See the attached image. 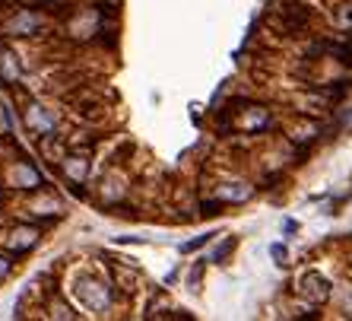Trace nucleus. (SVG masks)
I'll use <instances>...</instances> for the list:
<instances>
[{
    "label": "nucleus",
    "mask_w": 352,
    "mask_h": 321,
    "mask_svg": "<svg viewBox=\"0 0 352 321\" xmlns=\"http://www.w3.org/2000/svg\"><path fill=\"white\" fill-rule=\"evenodd\" d=\"M10 267H13V264H10L7 258H0V280H3V277H7V273H10Z\"/></svg>",
    "instance_id": "nucleus-17"
},
{
    "label": "nucleus",
    "mask_w": 352,
    "mask_h": 321,
    "mask_svg": "<svg viewBox=\"0 0 352 321\" xmlns=\"http://www.w3.org/2000/svg\"><path fill=\"white\" fill-rule=\"evenodd\" d=\"M340 309H343V315L352 321V287H346L343 293H340Z\"/></svg>",
    "instance_id": "nucleus-14"
},
{
    "label": "nucleus",
    "mask_w": 352,
    "mask_h": 321,
    "mask_svg": "<svg viewBox=\"0 0 352 321\" xmlns=\"http://www.w3.org/2000/svg\"><path fill=\"white\" fill-rule=\"evenodd\" d=\"M172 321H194V318H190V315H184V312H178Z\"/></svg>",
    "instance_id": "nucleus-18"
},
{
    "label": "nucleus",
    "mask_w": 352,
    "mask_h": 321,
    "mask_svg": "<svg viewBox=\"0 0 352 321\" xmlns=\"http://www.w3.org/2000/svg\"><path fill=\"white\" fill-rule=\"evenodd\" d=\"M35 29H38V17H35L32 10H19L16 19L10 23V32H16V35H35Z\"/></svg>",
    "instance_id": "nucleus-8"
},
{
    "label": "nucleus",
    "mask_w": 352,
    "mask_h": 321,
    "mask_svg": "<svg viewBox=\"0 0 352 321\" xmlns=\"http://www.w3.org/2000/svg\"><path fill=\"white\" fill-rule=\"evenodd\" d=\"M330 280L327 277H320L318 271H308V273H302V277H298V293H302L305 299H308V302H327L330 299Z\"/></svg>",
    "instance_id": "nucleus-2"
},
{
    "label": "nucleus",
    "mask_w": 352,
    "mask_h": 321,
    "mask_svg": "<svg viewBox=\"0 0 352 321\" xmlns=\"http://www.w3.org/2000/svg\"><path fill=\"white\" fill-rule=\"evenodd\" d=\"M48 318H51V321H76V315H74V309H70L64 299L51 296V299H48Z\"/></svg>",
    "instance_id": "nucleus-10"
},
{
    "label": "nucleus",
    "mask_w": 352,
    "mask_h": 321,
    "mask_svg": "<svg viewBox=\"0 0 352 321\" xmlns=\"http://www.w3.org/2000/svg\"><path fill=\"white\" fill-rule=\"evenodd\" d=\"M327 48L333 51V54L343 61V64H352V35H349V41H340V45H327Z\"/></svg>",
    "instance_id": "nucleus-12"
},
{
    "label": "nucleus",
    "mask_w": 352,
    "mask_h": 321,
    "mask_svg": "<svg viewBox=\"0 0 352 321\" xmlns=\"http://www.w3.org/2000/svg\"><path fill=\"white\" fill-rule=\"evenodd\" d=\"M13 185L23 191H35V188H41V172L32 163H19L16 172H13Z\"/></svg>",
    "instance_id": "nucleus-7"
},
{
    "label": "nucleus",
    "mask_w": 352,
    "mask_h": 321,
    "mask_svg": "<svg viewBox=\"0 0 352 321\" xmlns=\"http://www.w3.org/2000/svg\"><path fill=\"white\" fill-rule=\"evenodd\" d=\"M74 293L89 312H105L108 305H111V289H108V283H102L98 277H92V273H80V277H76Z\"/></svg>",
    "instance_id": "nucleus-1"
},
{
    "label": "nucleus",
    "mask_w": 352,
    "mask_h": 321,
    "mask_svg": "<svg viewBox=\"0 0 352 321\" xmlns=\"http://www.w3.org/2000/svg\"><path fill=\"white\" fill-rule=\"evenodd\" d=\"M251 198V188L248 185H222L219 191H216V200H222V204H241V200Z\"/></svg>",
    "instance_id": "nucleus-9"
},
{
    "label": "nucleus",
    "mask_w": 352,
    "mask_h": 321,
    "mask_svg": "<svg viewBox=\"0 0 352 321\" xmlns=\"http://www.w3.org/2000/svg\"><path fill=\"white\" fill-rule=\"evenodd\" d=\"M41 239L38 226H13V229L3 236V245L13 251V255H23L29 248H35V242Z\"/></svg>",
    "instance_id": "nucleus-4"
},
{
    "label": "nucleus",
    "mask_w": 352,
    "mask_h": 321,
    "mask_svg": "<svg viewBox=\"0 0 352 321\" xmlns=\"http://www.w3.org/2000/svg\"><path fill=\"white\" fill-rule=\"evenodd\" d=\"M16 80H19V58L13 51H7V45L0 41V83L13 86Z\"/></svg>",
    "instance_id": "nucleus-5"
},
{
    "label": "nucleus",
    "mask_w": 352,
    "mask_h": 321,
    "mask_svg": "<svg viewBox=\"0 0 352 321\" xmlns=\"http://www.w3.org/2000/svg\"><path fill=\"white\" fill-rule=\"evenodd\" d=\"M232 248H235V239H226V242H222V245L213 251V258H210V261H213V264H222L226 258L232 255Z\"/></svg>",
    "instance_id": "nucleus-13"
},
{
    "label": "nucleus",
    "mask_w": 352,
    "mask_h": 321,
    "mask_svg": "<svg viewBox=\"0 0 352 321\" xmlns=\"http://www.w3.org/2000/svg\"><path fill=\"white\" fill-rule=\"evenodd\" d=\"M333 23H336V29L352 32V0H343V3L333 10Z\"/></svg>",
    "instance_id": "nucleus-11"
},
{
    "label": "nucleus",
    "mask_w": 352,
    "mask_h": 321,
    "mask_svg": "<svg viewBox=\"0 0 352 321\" xmlns=\"http://www.w3.org/2000/svg\"><path fill=\"white\" fill-rule=\"evenodd\" d=\"M270 255H273V261L283 267V261H286V245H279V242L276 245H270Z\"/></svg>",
    "instance_id": "nucleus-16"
},
{
    "label": "nucleus",
    "mask_w": 352,
    "mask_h": 321,
    "mask_svg": "<svg viewBox=\"0 0 352 321\" xmlns=\"http://www.w3.org/2000/svg\"><path fill=\"white\" fill-rule=\"evenodd\" d=\"M64 172H67V178L74 181V188H82L86 172H89V159H86V153H74V156H67L64 159Z\"/></svg>",
    "instance_id": "nucleus-6"
},
{
    "label": "nucleus",
    "mask_w": 352,
    "mask_h": 321,
    "mask_svg": "<svg viewBox=\"0 0 352 321\" xmlns=\"http://www.w3.org/2000/svg\"><path fill=\"white\" fill-rule=\"evenodd\" d=\"M23 121H25V127H29V131L38 137V141H41V137H51V134H54V121H51V115L38 105V102H25Z\"/></svg>",
    "instance_id": "nucleus-3"
},
{
    "label": "nucleus",
    "mask_w": 352,
    "mask_h": 321,
    "mask_svg": "<svg viewBox=\"0 0 352 321\" xmlns=\"http://www.w3.org/2000/svg\"><path fill=\"white\" fill-rule=\"evenodd\" d=\"M213 239V236H210V232H206V236H197L194 242H184V245H181V251H184V255H190V251H197V248H204L206 242Z\"/></svg>",
    "instance_id": "nucleus-15"
}]
</instances>
